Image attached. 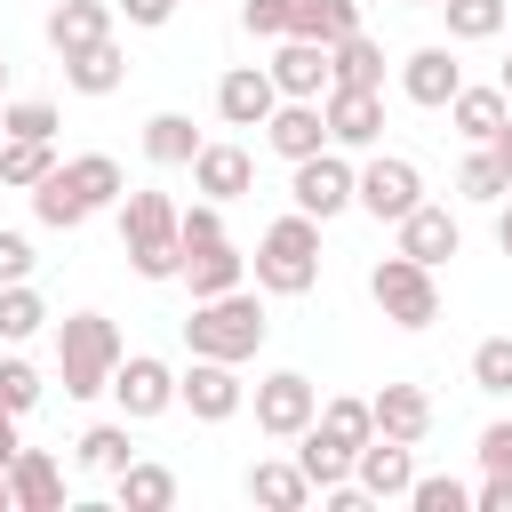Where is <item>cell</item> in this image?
Masks as SVG:
<instances>
[{
    "instance_id": "f5cc1de1",
    "label": "cell",
    "mask_w": 512,
    "mask_h": 512,
    "mask_svg": "<svg viewBox=\"0 0 512 512\" xmlns=\"http://www.w3.org/2000/svg\"><path fill=\"white\" fill-rule=\"evenodd\" d=\"M408 8H440V0H408Z\"/></svg>"
},
{
    "instance_id": "f6af8a7d",
    "label": "cell",
    "mask_w": 512,
    "mask_h": 512,
    "mask_svg": "<svg viewBox=\"0 0 512 512\" xmlns=\"http://www.w3.org/2000/svg\"><path fill=\"white\" fill-rule=\"evenodd\" d=\"M472 504H480V512H512V472H488V480L472 488Z\"/></svg>"
},
{
    "instance_id": "e0dca14e",
    "label": "cell",
    "mask_w": 512,
    "mask_h": 512,
    "mask_svg": "<svg viewBox=\"0 0 512 512\" xmlns=\"http://www.w3.org/2000/svg\"><path fill=\"white\" fill-rule=\"evenodd\" d=\"M256 184V152L248 144H200L192 152V192L200 200H240Z\"/></svg>"
},
{
    "instance_id": "d590c367",
    "label": "cell",
    "mask_w": 512,
    "mask_h": 512,
    "mask_svg": "<svg viewBox=\"0 0 512 512\" xmlns=\"http://www.w3.org/2000/svg\"><path fill=\"white\" fill-rule=\"evenodd\" d=\"M456 192H464V200H488V208H496V200L512 192V176H504V160H496L488 144H472V152H464V168H456Z\"/></svg>"
},
{
    "instance_id": "83f0119b",
    "label": "cell",
    "mask_w": 512,
    "mask_h": 512,
    "mask_svg": "<svg viewBox=\"0 0 512 512\" xmlns=\"http://www.w3.org/2000/svg\"><path fill=\"white\" fill-rule=\"evenodd\" d=\"M64 80H72L80 96H112V88L128 80V56H120V40H96V48H72V56H64Z\"/></svg>"
},
{
    "instance_id": "2e32d148",
    "label": "cell",
    "mask_w": 512,
    "mask_h": 512,
    "mask_svg": "<svg viewBox=\"0 0 512 512\" xmlns=\"http://www.w3.org/2000/svg\"><path fill=\"white\" fill-rule=\"evenodd\" d=\"M464 88V64L448 56V48H416V56H400V96L408 104H424V112H448V96Z\"/></svg>"
},
{
    "instance_id": "7402d4cb",
    "label": "cell",
    "mask_w": 512,
    "mask_h": 512,
    "mask_svg": "<svg viewBox=\"0 0 512 512\" xmlns=\"http://www.w3.org/2000/svg\"><path fill=\"white\" fill-rule=\"evenodd\" d=\"M8 496H16V512H56V504H64V464H56L48 448H16Z\"/></svg>"
},
{
    "instance_id": "e575fe53",
    "label": "cell",
    "mask_w": 512,
    "mask_h": 512,
    "mask_svg": "<svg viewBox=\"0 0 512 512\" xmlns=\"http://www.w3.org/2000/svg\"><path fill=\"white\" fill-rule=\"evenodd\" d=\"M320 432H336L344 448H368L376 440V408L368 400H352V392H336V400H320V416H312Z\"/></svg>"
},
{
    "instance_id": "ba28073f",
    "label": "cell",
    "mask_w": 512,
    "mask_h": 512,
    "mask_svg": "<svg viewBox=\"0 0 512 512\" xmlns=\"http://www.w3.org/2000/svg\"><path fill=\"white\" fill-rule=\"evenodd\" d=\"M176 408H192L200 424H232V416L248 408L240 360H200V352H192V368L176 376Z\"/></svg>"
},
{
    "instance_id": "ab89813d",
    "label": "cell",
    "mask_w": 512,
    "mask_h": 512,
    "mask_svg": "<svg viewBox=\"0 0 512 512\" xmlns=\"http://www.w3.org/2000/svg\"><path fill=\"white\" fill-rule=\"evenodd\" d=\"M472 392H512V336L472 344Z\"/></svg>"
},
{
    "instance_id": "c3c4849f",
    "label": "cell",
    "mask_w": 512,
    "mask_h": 512,
    "mask_svg": "<svg viewBox=\"0 0 512 512\" xmlns=\"http://www.w3.org/2000/svg\"><path fill=\"white\" fill-rule=\"evenodd\" d=\"M488 152H496V160H504V176H512V120H504V128L488 136Z\"/></svg>"
},
{
    "instance_id": "60d3db41",
    "label": "cell",
    "mask_w": 512,
    "mask_h": 512,
    "mask_svg": "<svg viewBox=\"0 0 512 512\" xmlns=\"http://www.w3.org/2000/svg\"><path fill=\"white\" fill-rule=\"evenodd\" d=\"M408 504H416V512H464V504H472V488H464V480H448V472H432V480L416 472Z\"/></svg>"
},
{
    "instance_id": "f1b7e54d",
    "label": "cell",
    "mask_w": 512,
    "mask_h": 512,
    "mask_svg": "<svg viewBox=\"0 0 512 512\" xmlns=\"http://www.w3.org/2000/svg\"><path fill=\"white\" fill-rule=\"evenodd\" d=\"M200 144H208V136H200L184 112H152V120H144V160H152V168H192Z\"/></svg>"
},
{
    "instance_id": "ac0fdd59",
    "label": "cell",
    "mask_w": 512,
    "mask_h": 512,
    "mask_svg": "<svg viewBox=\"0 0 512 512\" xmlns=\"http://www.w3.org/2000/svg\"><path fill=\"white\" fill-rule=\"evenodd\" d=\"M392 232H400V256H416V264H432V272H440V264H448L456 248H464L456 216H448V208H432V200H416V208H408V216H400Z\"/></svg>"
},
{
    "instance_id": "836d02e7",
    "label": "cell",
    "mask_w": 512,
    "mask_h": 512,
    "mask_svg": "<svg viewBox=\"0 0 512 512\" xmlns=\"http://www.w3.org/2000/svg\"><path fill=\"white\" fill-rule=\"evenodd\" d=\"M448 16V40H496L512 24V0H440Z\"/></svg>"
},
{
    "instance_id": "74e56055",
    "label": "cell",
    "mask_w": 512,
    "mask_h": 512,
    "mask_svg": "<svg viewBox=\"0 0 512 512\" xmlns=\"http://www.w3.org/2000/svg\"><path fill=\"white\" fill-rule=\"evenodd\" d=\"M56 104L48 96H24V104H0V136H40V144H56Z\"/></svg>"
},
{
    "instance_id": "681fc988",
    "label": "cell",
    "mask_w": 512,
    "mask_h": 512,
    "mask_svg": "<svg viewBox=\"0 0 512 512\" xmlns=\"http://www.w3.org/2000/svg\"><path fill=\"white\" fill-rule=\"evenodd\" d=\"M496 248L512 256V200H496Z\"/></svg>"
},
{
    "instance_id": "f546056e",
    "label": "cell",
    "mask_w": 512,
    "mask_h": 512,
    "mask_svg": "<svg viewBox=\"0 0 512 512\" xmlns=\"http://www.w3.org/2000/svg\"><path fill=\"white\" fill-rule=\"evenodd\" d=\"M288 32H304V40H344V32H360V0H288Z\"/></svg>"
},
{
    "instance_id": "7c38bea8",
    "label": "cell",
    "mask_w": 512,
    "mask_h": 512,
    "mask_svg": "<svg viewBox=\"0 0 512 512\" xmlns=\"http://www.w3.org/2000/svg\"><path fill=\"white\" fill-rule=\"evenodd\" d=\"M320 112H328V144H344V152H368V144L384 136V88H344V80H328Z\"/></svg>"
},
{
    "instance_id": "816d5d0a",
    "label": "cell",
    "mask_w": 512,
    "mask_h": 512,
    "mask_svg": "<svg viewBox=\"0 0 512 512\" xmlns=\"http://www.w3.org/2000/svg\"><path fill=\"white\" fill-rule=\"evenodd\" d=\"M496 88H504V96H512V64H504V72H496Z\"/></svg>"
},
{
    "instance_id": "5bb4252c",
    "label": "cell",
    "mask_w": 512,
    "mask_h": 512,
    "mask_svg": "<svg viewBox=\"0 0 512 512\" xmlns=\"http://www.w3.org/2000/svg\"><path fill=\"white\" fill-rule=\"evenodd\" d=\"M272 104H280L272 64H232V72L216 80V120H224V128H264Z\"/></svg>"
},
{
    "instance_id": "7dc6e473",
    "label": "cell",
    "mask_w": 512,
    "mask_h": 512,
    "mask_svg": "<svg viewBox=\"0 0 512 512\" xmlns=\"http://www.w3.org/2000/svg\"><path fill=\"white\" fill-rule=\"evenodd\" d=\"M16 464V408H0V472Z\"/></svg>"
},
{
    "instance_id": "277c9868",
    "label": "cell",
    "mask_w": 512,
    "mask_h": 512,
    "mask_svg": "<svg viewBox=\"0 0 512 512\" xmlns=\"http://www.w3.org/2000/svg\"><path fill=\"white\" fill-rule=\"evenodd\" d=\"M264 336H272V320H264L256 288L200 296V304H192V320H184V344H192L200 360H256V344H264Z\"/></svg>"
},
{
    "instance_id": "d6a6232c",
    "label": "cell",
    "mask_w": 512,
    "mask_h": 512,
    "mask_svg": "<svg viewBox=\"0 0 512 512\" xmlns=\"http://www.w3.org/2000/svg\"><path fill=\"white\" fill-rule=\"evenodd\" d=\"M48 168H56V144H40V136H0V184L32 192Z\"/></svg>"
},
{
    "instance_id": "4316f807",
    "label": "cell",
    "mask_w": 512,
    "mask_h": 512,
    "mask_svg": "<svg viewBox=\"0 0 512 512\" xmlns=\"http://www.w3.org/2000/svg\"><path fill=\"white\" fill-rule=\"evenodd\" d=\"M112 496H120L128 512H168V504H176V472H168V464H144V456H128V464L112 472Z\"/></svg>"
},
{
    "instance_id": "db71d44e",
    "label": "cell",
    "mask_w": 512,
    "mask_h": 512,
    "mask_svg": "<svg viewBox=\"0 0 512 512\" xmlns=\"http://www.w3.org/2000/svg\"><path fill=\"white\" fill-rule=\"evenodd\" d=\"M0 80H8V64H0Z\"/></svg>"
},
{
    "instance_id": "ee69618b",
    "label": "cell",
    "mask_w": 512,
    "mask_h": 512,
    "mask_svg": "<svg viewBox=\"0 0 512 512\" xmlns=\"http://www.w3.org/2000/svg\"><path fill=\"white\" fill-rule=\"evenodd\" d=\"M480 464L488 472H512V424H488L480 432Z\"/></svg>"
},
{
    "instance_id": "bcb514c9",
    "label": "cell",
    "mask_w": 512,
    "mask_h": 512,
    "mask_svg": "<svg viewBox=\"0 0 512 512\" xmlns=\"http://www.w3.org/2000/svg\"><path fill=\"white\" fill-rule=\"evenodd\" d=\"M112 8H120V16H128V24H144V32H152V24H168V16H176V0H112Z\"/></svg>"
},
{
    "instance_id": "d6986e66",
    "label": "cell",
    "mask_w": 512,
    "mask_h": 512,
    "mask_svg": "<svg viewBox=\"0 0 512 512\" xmlns=\"http://www.w3.org/2000/svg\"><path fill=\"white\" fill-rule=\"evenodd\" d=\"M184 288H192V304L200 296H224V288H248V256L232 248V240H192L184 248V272H176Z\"/></svg>"
},
{
    "instance_id": "6da1fadb",
    "label": "cell",
    "mask_w": 512,
    "mask_h": 512,
    "mask_svg": "<svg viewBox=\"0 0 512 512\" xmlns=\"http://www.w3.org/2000/svg\"><path fill=\"white\" fill-rule=\"evenodd\" d=\"M120 192H128L120 160H112V152H80V160H56V168L32 184V216H40L48 232H80L96 208H120Z\"/></svg>"
},
{
    "instance_id": "3957f363",
    "label": "cell",
    "mask_w": 512,
    "mask_h": 512,
    "mask_svg": "<svg viewBox=\"0 0 512 512\" xmlns=\"http://www.w3.org/2000/svg\"><path fill=\"white\" fill-rule=\"evenodd\" d=\"M248 272H256V288H264V296H312V280H320V216L288 208L280 224H264L256 256H248Z\"/></svg>"
},
{
    "instance_id": "8992f818",
    "label": "cell",
    "mask_w": 512,
    "mask_h": 512,
    "mask_svg": "<svg viewBox=\"0 0 512 512\" xmlns=\"http://www.w3.org/2000/svg\"><path fill=\"white\" fill-rule=\"evenodd\" d=\"M368 296H376V312H384L392 328H432V320H440V280H432V264L400 256V248L368 272Z\"/></svg>"
},
{
    "instance_id": "d4e9b609",
    "label": "cell",
    "mask_w": 512,
    "mask_h": 512,
    "mask_svg": "<svg viewBox=\"0 0 512 512\" xmlns=\"http://www.w3.org/2000/svg\"><path fill=\"white\" fill-rule=\"evenodd\" d=\"M504 120H512V96H504V88H456V96H448V128H456L464 144H488Z\"/></svg>"
},
{
    "instance_id": "f35d334b",
    "label": "cell",
    "mask_w": 512,
    "mask_h": 512,
    "mask_svg": "<svg viewBox=\"0 0 512 512\" xmlns=\"http://www.w3.org/2000/svg\"><path fill=\"white\" fill-rule=\"evenodd\" d=\"M40 392H48V384H40V368H32L24 352H8V360H0V408L32 416V408H40Z\"/></svg>"
},
{
    "instance_id": "8d00e7d4",
    "label": "cell",
    "mask_w": 512,
    "mask_h": 512,
    "mask_svg": "<svg viewBox=\"0 0 512 512\" xmlns=\"http://www.w3.org/2000/svg\"><path fill=\"white\" fill-rule=\"evenodd\" d=\"M72 456H80L88 472H104V480H112V472H120L136 448H128V424H88V432L72 440Z\"/></svg>"
},
{
    "instance_id": "f907efd6",
    "label": "cell",
    "mask_w": 512,
    "mask_h": 512,
    "mask_svg": "<svg viewBox=\"0 0 512 512\" xmlns=\"http://www.w3.org/2000/svg\"><path fill=\"white\" fill-rule=\"evenodd\" d=\"M0 512H16V496H8V472H0Z\"/></svg>"
},
{
    "instance_id": "5b68a950",
    "label": "cell",
    "mask_w": 512,
    "mask_h": 512,
    "mask_svg": "<svg viewBox=\"0 0 512 512\" xmlns=\"http://www.w3.org/2000/svg\"><path fill=\"white\" fill-rule=\"evenodd\" d=\"M112 368H120V328L104 312H72L56 320V376H64V400H96L112 392Z\"/></svg>"
},
{
    "instance_id": "9a60e30c",
    "label": "cell",
    "mask_w": 512,
    "mask_h": 512,
    "mask_svg": "<svg viewBox=\"0 0 512 512\" xmlns=\"http://www.w3.org/2000/svg\"><path fill=\"white\" fill-rule=\"evenodd\" d=\"M328 80H336V64H328V40H304V32H288V40L272 48V88H280V96H328Z\"/></svg>"
},
{
    "instance_id": "4dcf8cb0",
    "label": "cell",
    "mask_w": 512,
    "mask_h": 512,
    "mask_svg": "<svg viewBox=\"0 0 512 512\" xmlns=\"http://www.w3.org/2000/svg\"><path fill=\"white\" fill-rule=\"evenodd\" d=\"M40 328H48L40 288H32V280H8V288H0V344H32Z\"/></svg>"
},
{
    "instance_id": "cb8c5ba5",
    "label": "cell",
    "mask_w": 512,
    "mask_h": 512,
    "mask_svg": "<svg viewBox=\"0 0 512 512\" xmlns=\"http://www.w3.org/2000/svg\"><path fill=\"white\" fill-rule=\"evenodd\" d=\"M248 496H256L264 512H304L320 488L304 480V464H296V456H264V464H248Z\"/></svg>"
},
{
    "instance_id": "ffe728a7",
    "label": "cell",
    "mask_w": 512,
    "mask_h": 512,
    "mask_svg": "<svg viewBox=\"0 0 512 512\" xmlns=\"http://www.w3.org/2000/svg\"><path fill=\"white\" fill-rule=\"evenodd\" d=\"M352 480H360V488H368L376 504L408 496V488H416V456H408V440H384V432H376V440H368V448L352 456Z\"/></svg>"
},
{
    "instance_id": "b9f144b4",
    "label": "cell",
    "mask_w": 512,
    "mask_h": 512,
    "mask_svg": "<svg viewBox=\"0 0 512 512\" xmlns=\"http://www.w3.org/2000/svg\"><path fill=\"white\" fill-rule=\"evenodd\" d=\"M240 24L256 40H288V0H240Z\"/></svg>"
},
{
    "instance_id": "7a4b0ae2",
    "label": "cell",
    "mask_w": 512,
    "mask_h": 512,
    "mask_svg": "<svg viewBox=\"0 0 512 512\" xmlns=\"http://www.w3.org/2000/svg\"><path fill=\"white\" fill-rule=\"evenodd\" d=\"M120 248L136 280H176L184 272V208L168 192H120Z\"/></svg>"
},
{
    "instance_id": "7bdbcfd3",
    "label": "cell",
    "mask_w": 512,
    "mask_h": 512,
    "mask_svg": "<svg viewBox=\"0 0 512 512\" xmlns=\"http://www.w3.org/2000/svg\"><path fill=\"white\" fill-rule=\"evenodd\" d=\"M32 264H40L32 240H24V232H0V288H8V280H32Z\"/></svg>"
},
{
    "instance_id": "8fae6325",
    "label": "cell",
    "mask_w": 512,
    "mask_h": 512,
    "mask_svg": "<svg viewBox=\"0 0 512 512\" xmlns=\"http://www.w3.org/2000/svg\"><path fill=\"white\" fill-rule=\"evenodd\" d=\"M416 200H424V168H416V160H400V152H376V160L360 168V208H368L376 224H400Z\"/></svg>"
},
{
    "instance_id": "9c48e42d",
    "label": "cell",
    "mask_w": 512,
    "mask_h": 512,
    "mask_svg": "<svg viewBox=\"0 0 512 512\" xmlns=\"http://www.w3.org/2000/svg\"><path fill=\"white\" fill-rule=\"evenodd\" d=\"M312 416H320V384H312L304 368H272V376L256 384V432H264V440H296Z\"/></svg>"
},
{
    "instance_id": "4fadbf2b",
    "label": "cell",
    "mask_w": 512,
    "mask_h": 512,
    "mask_svg": "<svg viewBox=\"0 0 512 512\" xmlns=\"http://www.w3.org/2000/svg\"><path fill=\"white\" fill-rule=\"evenodd\" d=\"M264 144H272L288 168L312 160V152H328V112H320V96H280L272 120H264Z\"/></svg>"
},
{
    "instance_id": "52a82bcc",
    "label": "cell",
    "mask_w": 512,
    "mask_h": 512,
    "mask_svg": "<svg viewBox=\"0 0 512 512\" xmlns=\"http://www.w3.org/2000/svg\"><path fill=\"white\" fill-rule=\"evenodd\" d=\"M288 200L304 208V216H344V208H360V168L344 160V144H328V152H312V160H296V176H288Z\"/></svg>"
},
{
    "instance_id": "44dd1931",
    "label": "cell",
    "mask_w": 512,
    "mask_h": 512,
    "mask_svg": "<svg viewBox=\"0 0 512 512\" xmlns=\"http://www.w3.org/2000/svg\"><path fill=\"white\" fill-rule=\"evenodd\" d=\"M112 0H56L48 8V48L56 56H72V48H96V40H112Z\"/></svg>"
},
{
    "instance_id": "603a6c76",
    "label": "cell",
    "mask_w": 512,
    "mask_h": 512,
    "mask_svg": "<svg viewBox=\"0 0 512 512\" xmlns=\"http://www.w3.org/2000/svg\"><path fill=\"white\" fill-rule=\"evenodd\" d=\"M368 408H376V432H384V440H408V448H416V440L432 432V392H424V384H384Z\"/></svg>"
},
{
    "instance_id": "1f68e13d",
    "label": "cell",
    "mask_w": 512,
    "mask_h": 512,
    "mask_svg": "<svg viewBox=\"0 0 512 512\" xmlns=\"http://www.w3.org/2000/svg\"><path fill=\"white\" fill-rule=\"evenodd\" d=\"M328 64H336L344 88H384V48H376L368 32H344V40L328 48Z\"/></svg>"
},
{
    "instance_id": "484cf974",
    "label": "cell",
    "mask_w": 512,
    "mask_h": 512,
    "mask_svg": "<svg viewBox=\"0 0 512 512\" xmlns=\"http://www.w3.org/2000/svg\"><path fill=\"white\" fill-rule=\"evenodd\" d=\"M352 456H360V448H344V440H336V432H320V424H304V432H296V464H304V480H312L320 496L352 480Z\"/></svg>"
},
{
    "instance_id": "30bf717a",
    "label": "cell",
    "mask_w": 512,
    "mask_h": 512,
    "mask_svg": "<svg viewBox=\"0 0 512 512\" xmlns=\"http://www.w3.org/2000/svg\"><path fill=\"white\" fill-rule=\"evenodd\" d=\"M112 400H120L128 424H152V416L176 408V368L152 360V352H120V368H112Z\"/></svg>"
}]
</instances>
